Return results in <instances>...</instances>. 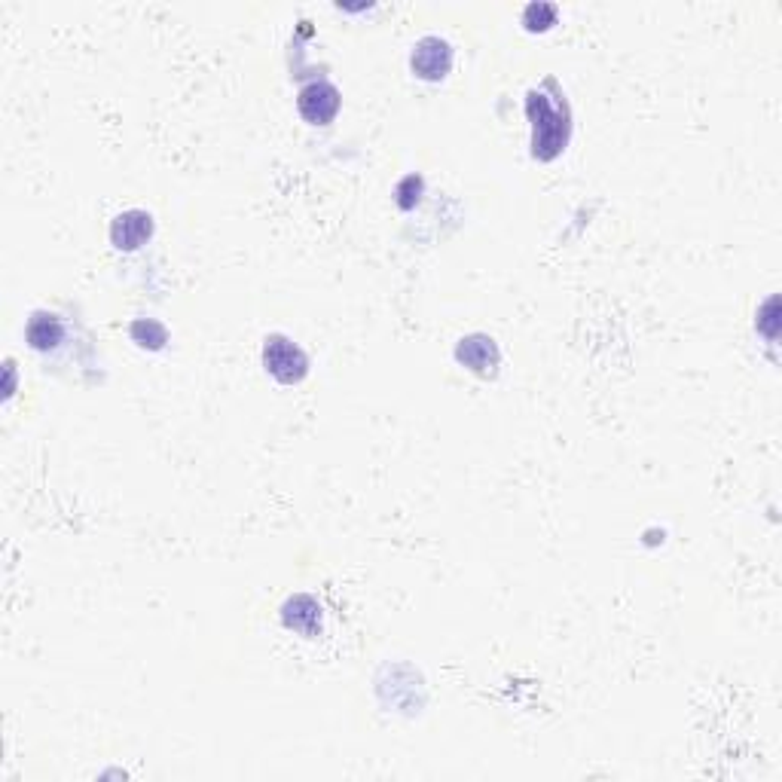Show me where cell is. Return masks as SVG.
Masks as SVG:
<instances>
[{
    "label": "cell",
    "instance_id": "6da1fadb",
    "mask_svg": "<svg viewBox=\"0 0 782 782\" xmlns=\"http://www.w3.org/2000/svg\"><path fill=\"white\" fill-rule=\"evenodd\" d=\"M263 361H266V370L278 379V382H300L306 376V355L285 337H272L266 340V349H263Z\"/></svg>",
    "mask_w": 782,
    "mask_h": 782
},
{
    "label": "cell",
    "instance_id": "3957f363",
    "mask_svg": "<svg viewBox=\"0 0 782 782\" xmlns=\"http://www.w3.org/2000/svg\"><path fill=\"white\" fill-rule=\"evenodd\" d=\"M337 110H340V92L330 83H312L300 92V114L309 123L324 126L337 117Z\"/></svg>",
    "mask_w": 782,
    "mask_h": 782
},
{
    "label": "cell",
    "instance_id": "7a4b0ae2",
    "mask_svg": "<svg viewBox=\"0 0 782 782\" xmlns=\"http://www.w3.org/2000/svg\"><path fill=\"white\" fill-rule=\"evenodd\" d=\"M413 68L419 77L425 80H440L446 77V71L453 68V49L446 40L440 37H425L416 43V52H413Z\"/></svg>",
    "mask_w": 782,
    "mask_h": 782
},
{
    "label": "cell",
    "instance_id": "277c9868",
    "mask_svg": "<svg viewBox=\"0 0 782 782\" xmlns=\"http://www.w3.org/2000/svg\"><path fill=\"white\" fill-rule=\"evenodd\" d=\"M150 230H153L150 214H144V211H129V214L117 217L110 236H114L117 248H138L144 239H150Z\"/></svg>",
    "mask_w": 782,
    "mask_h": 782
},
{
    "label": "cell",
    "instance_id": "8992f818",
    "mask_svg": "<svg viewBox=\"0 0 782 782\" xmlns=\"http://www.w3.org/2000/svg\"><path fill=\"white\" fill-rule=\"evenodd\" d=\"M541 19H544V25L550 28L553 19H556V10H553V7H544V4H532V7L526 10V25L535 31V22H541Z\"/></svg>",
    "mask_w": 782,
    "mask_h": 782
},
{
    "label": "cell",
    "instance_id": "5b68a950",
    "mask_svg": "<svg viewBox=\"0 0 782 782\" xmlns=\"http://www.w3.org/2000/svg\"><path fill=\"white\" fill-rule=\"evenodd\" d=\"M62 340V324L55 315H34L31 324H28V343L34 349H52L55 343Z\"/></svg>",
    "mask_w": 782,
    "mask_h": 782
}]
</instances>
